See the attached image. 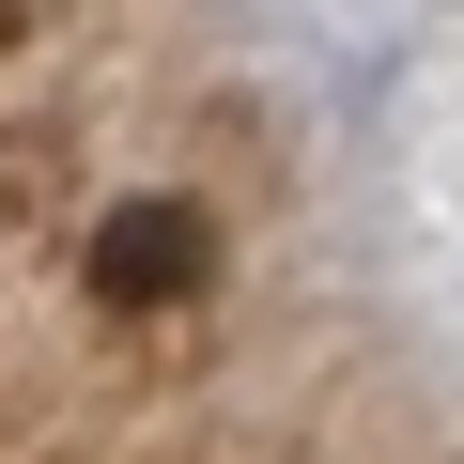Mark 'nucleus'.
Masks as SVG:
<instances>
[{"label": "nucleus", "mask_w": 464, "mask_h": 464, "mask_svg": "<svg viewBox=\"0 0 464 464\" xmlns=\"http://www.w3.org/2000/svg\"><path fill=\"white\" fill-rule=\"evenodd\" d=\"M78 264H93V310H186L217 279V217L201 201H109Z\"/></svg>", "instance_id": "f257e3e1"}, {"label": "nucleus", "mask_w": 464, "mask_h": 464, "mask_svg": "<svg viewBox=\"0 0 464 464\" xmlns=\"http://www.w3.org/2000/svg\"><path fill=\"white\" fill-rule=\"evenodd\" d=\"M16 16H32V0H0V47H16Z\"/></svg>", "instance_id": "f03ea898"}]
</instances>
